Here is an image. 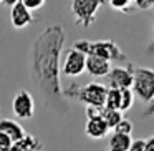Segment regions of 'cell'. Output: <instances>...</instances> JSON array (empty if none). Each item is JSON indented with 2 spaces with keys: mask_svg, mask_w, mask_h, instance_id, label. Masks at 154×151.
Instances as JSON below:
<instances>
[{
  "mask_svg": "<svg viewBox=\"0 0 154 151\" xmlns=\"http://www.w3.org/2000/svg\"><path fill=\"white\" fill-rule=\"evenodd\" d=\"M66 32L61 25H48L37 35L30 50V80L43 103L57 113L68 111L61 87V52Z\"/></svg>",
  "mask_w": 154,
  "mask_h": 151,
  "instance_id": "6da1fadb",
  "label": "cell"
},
{
  "mask_svg": "<svg viewBox=\"0 0 154 151\" xmlns=\"http://www.w3.org/2000/svg\"><path fill=\"white\" fill-rule=\"evenodd\" d=\"M106 91L108 88L103 87L98 81H91L83 87L73 83H70V87L63 90L65 98H76L80 103H85L86 106L93 108H104V101H106Z\"/></svg>",
  "mask_w": 154,
  "mask_h": 151,
  "instance_id": "7a4b0ae2",
  "label": "cell"
},
{
  "mask_svg": "<svg viewBox=\"0 0 154 151\" xmlns=\"http://www.w3.org/2000/svg\"><path fill=\"white\" fill-rule=\"evenodd\" d=\"M133 93L144 105L154 100V70L144 67H134L133 73Z\"/></svg>",
  "mask_w": 154,
  "mask_h": 151,
  "instance_id": "3957f363",
  "label": "cell"
},
{
  "mask_svg": "<svg viewBox=\"0 0 154 151\" xmlns=\"http://www.w3.org/2000/svg\"><path fill=\"white\" fill-rule=\"evenodd\" d=\"M103 4L104 2H101V0H75V2H71L70 10L75 18V25L83 28L91 27L96 20V14Z\"/></svg>",
  "mask_w": 154,
  "mask_h": 151,
  "instance_id": "277c9868",
  "label": "cell"
},
{
  "mask_svg": "<svg viewBox=\"0 0 154 151\" xmlns=\"http://www.w3.org/2000/svg\"><path fill=\"white\" fill-rule=\"evenodd\" d=\"M88 57H98L103 58L106 61H124L126 60V55L124 52L119 48V45L114 40H98V42H91L90 43V53Z\"/></svg>",
  "mask_w": 154,
  "mask_h": 151,
  "instance_id": "5b68a950",
  "label": "cell"
},
{
  "mask_svg": "<svg viewBox=\"0 0 154 151\" xmlns=\"http://www.w3.org/2000/svg\"><path fill=\"white\" fill-rule=\"evenodd\" d=\"M12 111L18 120H30L35 115V100L30 91L18 90L12 100Z\"/></svg>",
  "mask_w": 154,
  "mask_h": 151,
  "instance_id": "8992f818",
  "label": "cell"
},
{
  "mask_svg": "<svg viewBox=\"0 0 154 151\" xmlns=\"http://www.w3.org/2000/svg\"><path fill=\"white\" fill-rule=\"evenodd\" d=\"M133 73L134 67L133 65H126V67H111L109 73H108V88H114V90H128L133 88Z\"/></svg>",
  "mask_w": 154,
  "mask_h": 151,
  "instance_id": "52a82bcc",
  "label": "cell"
},
{
  "mask_svg": "<svg viewBox=\"0 0 154 151\" xmlns=\"http://www.w3.org/2000/svg\"><path fill=\"white\" fill-rule=\"evenodd\" d=\"M85 70H86V57L80 52L70 48L65 55L63 63H61V73L70 78H76L81 73H85Z\"/></svg>",
  "mask_w": 154,
  "mask_h": 151,
  "instance_id": "ba28073f",
  "label": "cell"
},
{
  "mask_svg": "<svg viewBox=\"0 0 154 151\" xmlns=\"http://www.w3.org/2000/svg\"><path fill=\"white\" fill-rule=\"evenodd\" d=\"M10 24H12V27L17 28V30L27 28L28 25L33 24V14L25 8L22 0H17V2L10 7Z\"/></svg>",
  "mask_w": 154,
  "mask_h": 151,
  "instance_id": "9c48e42d",
  "label": "cell"
},
{
  "mask_svg": "<svg viewBox=\"0 0 154 151\" xmlns=\"http://www.w3.org/2000/svg\"><path fill=\"white\" fill-rule=\"evenodd\" d=\"M0 133L8 136L12 141H20L25 138L27 131L23 130L20 123L17 120H12V118H4V120H0Z\"/></svg>",
  "mask_w": 154,
  "mask_h": 151,
  "instance_id": "30bf717a",
  "label": "cell"
},
{
  "mask_svg": "<svg viewBox=\"0 0 154 151\" xmlns=\"http://www.w3.org/2000/svg\"><path fill=\"white\" fill-rule=\"evenodd\" d=\"M109 128L104 123V120L101 116L91 118V120H86V126H85V133H86L88 138L91 140H103L108 134Z\"/></svg>",
  "mask_w": 154,
  "mask_h": 151,
  "instance_id": "8fae6325",
  "label": "cell"
},
{
  "mask_svg": "<svg viewBox=\"0 0 154 151\" xmlns=\"http://www.w3.org/2000/svg\"><path fill=\"white\" fill-rule=\"evenodd\" d=\"M111 70V63L103 58H98V57H86V70L91 77H96V78H101V77H108Z\"/></svg>",
  "mask_w": 154,
  "mask_h": 151,
  "instance_id": "7c38bea8",
  "label": "cell"
},
{
  "mask_svg": "<svg viewBox=\"0 0 154 151\" xmlns=\"http://www.w3.org/2000/svg\"><path fill=\"white\" fill-rule=\"evenodd\" d=\"M42 148H43L42 141L38 140L37 136L27 133L23 140L15 141V143L12 144V149L10 151H42Z\"/></svg>",
  "mask_w": 154,
  "mask_h": 151,
  "instance_id": "4fadbf2b",
  "label": "cell"
},
{
  "mask_svg": "<svg viewBox=\"0 0 154 151\" xmlns=\"http://www.w3.org/2000/svg\"><path fill=\"white\" fill-rule=\"evenodd\" d=\"M131 143H133V138L131 136L113 133L109 141H108V151H128Z\"/></svg>",
  "mask_w": 154,
  "mask_h": 151,
  "instance_id": "5bb4252c",
  "label": "cell"
},
{
  "mask_svg": "<svg viewBox=\"0 0 154 151\" xmlns=\"http://www.w3.org/2000/svg\"><path fill=\"white\" fill-rule=\"evenodd\" d=\"M101 118L104 120V123L108 124L109 130H114L123 120V113L119 110H108V108H101Z\"/></svg>",
  "mask_w": 154,
  "mask_h": 151,
  "instance_id": "9a60e30c",
  "label": "cell"
},
{
  "mask_svg": "<svg viewBox=\"0 0 154 151\" xmlns=\"http://www.w3.org/2000/svg\"><path fill=\"white\" fill-rule=\"evenodd\" d=\"M119 105H121V90L108 88L104 108H108V110H119Z\"/></svg>",
  "mask_w": 154,
  "mask_h": 151,
  "instance_id": "2e32d148",
  "label": "cell"
},
{
  "mask_svg": "<svg viewBox=\"0 0 154 151\" xmlns=\"http://www.w3.org/2000/svg\"><path fill=\"white\" fill-rule=\"evenodd\" d=\"M134 93L131 88H128V90H121V105H119V111L121 113H124V111L131 110L134 105Z\"/></svg>",
  "mask_w": 154,
  "mask_h": 151,
  "instance_id": "e0dca14e",
  "label": "cell"
},
{
  "mask_svg": "<svg viewBox=\"0 0 154 151\" xmlns=\"http://www.w3.org/2000/svg\"><path fill=\"white\" fill-rule=\"evenodd\" d=\"M106 4L109 5L111 8H114V10H119V12H123V14H128V12H129L131 8L134 7V5H133V0H108Z\"/></svg>",
  "mask_w": 154,
  "mask_h": 151,
  "instance_id": "ac0fdd59",
  "label": "cell"
},
{
  "mask_svg": "<svg viewBox=\"0 0 154 151\" xmlns=\"http://www.w3.org/2000/svg\"><path fill=\"white\" fill-rule=\"evenodd\" d=\"M133 130H134L133 121H129V120H126V118H123V120H121V123L113 130V133L124 134V136H131V134H133Z\"/></svg>",
  "mask_w": 154,
  "mask_h": 151,
  "instance_id": "d6986e66",
  "label": "cell"
},
{
  "mask_svg": "<svg viewBox=\"0 0 154 151\" xmlns=\"http://www.w3.org/2000/svg\"><path fill=\"white\" fill-rule=\"evenodd\" d=\"M28 12H33V10H38L45 5V0H22Z\"/></svg>",
  "mask_w": 154,
  "mask_h": 151,
  "instance_id": "ffe728a7",
  "label": "cell"
},
{
  "mask_svg": "<svg viewBox=\"0 0 154 151\" xmlns=\"http://www.w3.org/2000/svg\"><path fill=\"white\" fill-rule=\"evenodd\" d=\"M133 5L139 10H151L154 8V0H134Z\"/></svg>",
  "mask_w": 154,
  "mask_h": 151,
  "instance_id": "44dd1931",
  "label": "cell"
},
{
  "mask_svg": "<svg viewBox=\"0 0 154 151\" xmlns=\"http://www.w3.org/2000/svg\"><path fill=\"white\" fill-rule=\"evenodd\" d=\"M12 144H14V141H12L10 138L0 133V151H10Z\"/></svg>",
  "mask_w": 154,
  "mask_h": 151,
  "instance_id": "7402d4cb",
  "label": "cell"
},
{
  "mask_svg": "<svg viewBox=\"0 0 154 151\" xmlns=\"http://www.w3.org/2000/svg\"><path fill=\"white\" fill-rule=\"evenodd\" d=\"M144 144H146V140H133L128 151H144Z\"/></svg>",
  "mask_w": 154,
  "mask_h": 151,
  "instance_id": "603a6c76",
  "label": "cell"
},
{
  "mask_svg": "<svg viewBox=\"0 0 154 151\" xmlns=\"http://www.w3.org/2000/svg\"><path fill=\"white\" fill-rule=\"evenodd\" d=\"M85 113H86V118H88V120H91V118L101 116V108H93V106H86V110H85Z\"/></svg>",
  "mask_w": 154,
  "mask_h": 151,
  "instance_id": "cb8c5ba5",
  "label": "cell"
},
{
  "mask_svg": "<svg viewBox=\"0 0 154 151\" xmlns=\"http://www.w3.org/2000/svg\"><path fill=\"white\" fill-rule=\"evenodd\" d=\"M151 116H154V100L151 101L149 105H147L146 111L143 113V118H151Z\"/></svg>",
  "mask_w": 154,
  "mask_h": 151,
  "instance_id": "d4e9b609",
  "label": "cell"
},
{
  "mask_svg": "<svg viewBox=\"0 0 154 151\" xmlns=\"http://www.w3.org/2000/svg\"><path fill=\"white\" fill-rule=\"evenodd\" d=\"M144 151H154V136H151V138H147V140H146Z\"/></svg>",
  "mask_w": 154,
  "mask_h": 151,
  "instance_id": "484cf974",
  "label": "cell"
},
{
  "mask_svg": "<svg viewBox=\"0 0 154 151\" xmlns=\"http://www.w3.org/2000/svg\"><path fill=\"white\" fill-rule=\"evenodd\" d=\"M147 53H154V33H152V38H151V43L147 45Z\"/></svg>",
  "mask_w": 154,
  "mask_h": 151,
  "instance_id": "4316f807",
  "label": "cell"
}]
</instances>
